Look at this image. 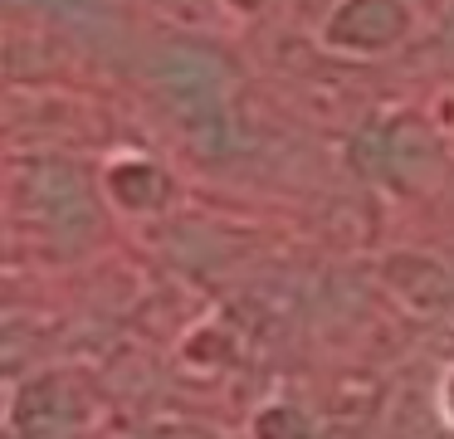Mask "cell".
Listing matches in <instances>:
<instances>
[{
	"label": "cell",
	"mask_w": 454,
	"mask_h": 439,
	"mask_svg": "<svg viewBox=\"0 0 454 439\" xmlns=\"http://www.w3.org/2000/svg\"><path fill=\"white\" fill-rule=\"evenodd\" d=\"M152 83L167 98V107L181 117L191 137L210 152H220V142H230L235 122H230V68L220 54L210 49H167V54L152 64Z\"/></svg>",
	"instance_id": "cell-1"
},
{
	"label": "cell",
	"mask_w": 454,
	"mask_h": 439,
	"mask_svg": "<svg viewBox=\"0 0 454 439\" xmlns=\"http://www.w3.org/2000/svg\"><path fill=\"white\" fill-rule=\"evenodd\" d=\"M15 200L35 224H44L59 239H83L98 224L93 210V191L83 181V171H74L69 161H30L15 176Z\"/></svg>",
	"instance_id": "cell-2"
},
{
	"label": "cell",
	"mask_w": 454,
	"mask_h": 439,
	"mask_svg": "<svg viewBox=\"0 0 454 439\" xmlns=\"http://www.w3.org/2000/svg\"><path fill=\"white\" fill-rule=\"evenodd\" d=\"M83 400L64 376H35L11 405V435L15 439H69L79 429Z\"/></svg>",
	"instance_id": "cell-3"
},
{
	"label": "cell",
	"mask_w": 454,
	"mask_h": 439,
	"mask_svg": "<svg viewBox=\"0 0 454 439\" xmlns=\"http://www.w3.org/2000/svg\"><path fill=\"white\" fill-rule=\"evenodd\" d=\"M411 29L405 0H342L327 20V39L342 49H391Z\"/></svg>",
	"instance_id": "cell-4"
},
{
	"label": "cell",
	"mask_w": 454,
	"mask_h": 439,
	"mask_svg": "<svg viewBox=\"0 0 454 439\" xmlns=\"http://www.w3.org/2000/svg\"><path fill=\"white\" fill-rule=\"evenodd\" d=\"M113 195L122 205H132V210H152L167 195V176L152 161H118L113 166Z\"/></svg>",
	"instance_id": "cell-5"
},
{
	"label": "cell",
	"mask_w": 454,
	"mask_h": 439,
	"mask_svg": "<svg viewBox=\"0 0 454 439\" xmlns=\"http://www.w3.org/2000/svg\"><path fill=\"white\" fill-rule=\"evenodd\" d=\"M259 439H303V419L288 405H274L259 415Z\"/></svg>",
	"instance_id": "cell-6"
},
{
	"label": "cell",
	"mask_w": 454,
	"mask_h": 439,
	"mask_svg": "<svg viewBox=\"0 0 454 439\" xmlns=\"http://www.w3.org/2000/svg\"><path fill=\"white\" fill-rule=\"evenodd\" d=\"M450 396H454V376H450ZM450 410H454V400H450Z\"/></svg>",
	"instance_id": "cell-7"
}]
</instances>
